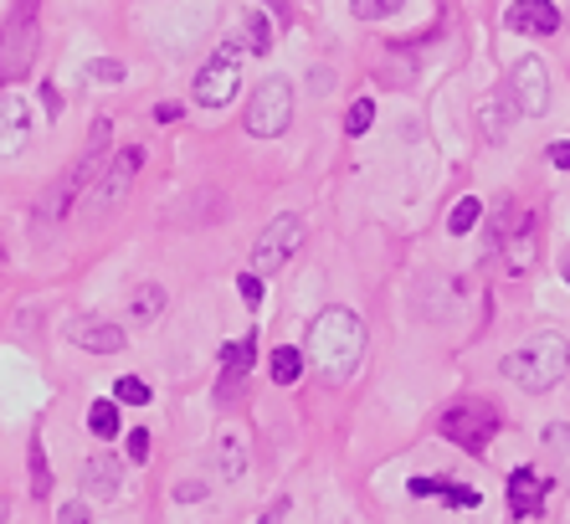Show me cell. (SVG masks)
Segmentation results:
<instances>
[{
    "mask_svg": "<svg viewBox=\"0 0 570 524\" xmlns=\"http://www.w3.org/2000/svg\"><path fill=\"white\" fill-rule=\"evenodd\" d=\"M493 242L504 252L509 273H530L534 252H540V236H534V211L530 206H504L499 222H493Z\"/></svg>",
    "mask_w": 570,
    "mask_h": 524,
    "instance_id": "obj_9",
    "label": "cell"
},
{
    "mask_svg": "<svg viewBox=\"0 0 570 524\" xmlns=\"http://www.w3.org/2000/svg\"><path fill=\"white\" fill-rule=\"evenodd\" d=\"M41 47V0H11L0 21V83H21L37 67Z\"/></svg>",
    "mask_w": 570,
    "mask_h": 524,
    "instance_id": "obj_4",
    "label": "cell"
},
{
    "mask_svg": "<svg viewBox=\"0 0 570 524\" xmlns=\"http://www.w3.org/2000/svg\"><path fill=\"white\" fill-rule=\"evenodd\" d=\"M478 222H483V201H478V196H463L458 206H452V216H448V232H452V236H468Z\"/></svg>",
    "mask_w": 570,
    "mask_h": 524,
    "instance_id": "obj_26",
    "label": "cell"
},
{
    "mask_svg": "<svg viewBox=\"0 0 570 524\" xmlns=\"http://www.w3.org/2000/svg\"><path fill=\"white\" fill-rule=\"evenodd\" d=\"M175 498H180V504H196V498H206V484H175Z\"/></svg>",
    "mask_w": 570,
    "mask_h": 524,
    "instance_id": "obj_37",
    "label": "cell"
},
{
    "mask_svg": "<svg viewBox=\"0 0 570 524\" xmlns=\"http://www.w3.org/2000/svg\"><path fill=\"white\" fill-rule=\"evenodd\" d=\"M509 98L524 118H544L550 114V72H544L540 57H519L514 72H509Z\"/></svg>",
    "mask_w": 570,
    "mask_h": 524,
    "instance_id": "obj_11",
    "label": "cell"
},
{
    "mask_svg": "<svg viewBox=\"0 0 570 524\" xmlns=\"http://www.w3.org/2000/svg\"><path fill=\"white\" fill-rule=\"evenodd\" d=\"M88 433H94L98 443H114V437H119V401H114V396L88 407Z\"/></svg>",
    "mask_w": 570,
    "mask_h": 524,
    "instance_id": "obj_21",
    "label": "cell"
},
{
    "mask_svg": "<svg viewBox=\"0 0 570 524\" xmlns=\"http://www.w3.org/2000/svg\"><path fill=\"white\" fill-rule=\"evenodd\" d=\"M298 248H304V216L283 211V216H273V222L263 226V236L253 242V273L257 278H273Z\"/></svg>",
    "mask_w": 570,
    "mask_h": 524,
    "instance_id": "obj_10",
    "label": "cell"
},
{
    "mask_svg": "<svg viewBox=\"0 0 570 524\" xmlns=\"http://www.w3.org/2000/svg\"><path fill=\"white\" fill-rule=\"evenodd\" d=\"M88 78L94 83H124V62H104V57H98V62H88Z\"/></svg>",
    "mask_w": 570,
    "mask_h": 524,
    "instance_id": "obj_30",
    "label": "cell"
},
{
    "mask_svg": "<svg viewBox=\"0 0 570 524\" xmlns=\"http://www.w3.org/2000/svg\"><path fill=\"white\" fill-rule=\"evenodd\" d=\"M253 355H257L253 334H247V340L222 345V386H216V401H222V407L242 396V380H247V370H253Z\"/></svg>",
    "mask_w": 570,
    "mask_h": 524,
    "instance_id": "obj_14",
    "label": "cell"
},
{
    "mask_svg": "<svg viewBox=\"0 0 570 524\" xmlns=\"http://www.w3.org/2000/svg\"><path fill=\"white\" fill-rule=\"evenodd\" d=\"M242 41H226V47H216V57L206 67L196 72V104L200 108H226L232 98H237V88H242Z\"/></svg>",
    "mask_w": 570,
    "mask_h": 524,
    "instance_id": "obj_6",
    "label": "cell"
},
{
    "mask_svg": "<svg viewBox=\"0 0 570 524\" xmlns=\"http://www.w3.org/2000/svg\"><path fill=\"white\" fill-rule=\"evenodd\" d=\"M544 447H550V458H556V468H560V484L570 488V427L566 421H550V427H544Z\"/></svg>",
    "mask_w": 570,
    "mask_h": 524,
    "instance_id": "obj_22",
    "label": "cell"
},
{
    "mask_svg": "<svg viewBox=\"0 0 570 524\" xmlns=\"http://www.w3.org/2000/svg\"><path fill=\"white\" fill-rule=\"evenodd\" d=\"M114 401H119V407H149V386L139 376H119V386H114Z\"/></svg>",
    "mask_w": 570,
    "mask_h": 524,
    "instance_id": "obj_27",
    "label": "cell"
},
{
    "mask_svg": "<svg viewBox=\"0 0 570 524\" xmlns=\"http://www.w3.org/2000/svg\"><path fill=\"white\" fill-rule=\"evenodd\" d=\"M232 41H242L247 52H267V47H273V21H267V16H247V21H242V37H232Z\"/></svg>",
    "mask_w": 570,
    "mask_h": 524,
    "instance_id": "obj_25",
    "label": "cell"
},
{
    "mask_svg": "<svg viewBox=\"0 0 570 524\" xmlns=\"http://www.w3.org/2000/svg\"><path fill=\"white\" fill-rule=\"evenodd\" d=\"M371 124H375V104H371V98H355V104H350V114H345V134H350V139H360Z\"/></svg>",
    "mask_w": 570,
    "mask_h": 524,
    "instance_id": "obj_28",
    "label": "cell"
},
{
    "mask_svg": "<svg viewBox=\"0 0 570 524\" xmlns=\"http://www.w3.org/2000/svg\"><path fill=\"white\" fill-rule=\"evenodd\" d=\"M283 514H288V498H273V510L257 514V524H283Z\"/></svg>",
    "mask_w": 570,
    "mask_h": 524,
    "instance_id": "obj_36",
    "label": "cell"
},
{
    "mask_svg": "<svg viewBox=\"0 0 570 524\" xmlns=\"http://www.w3.org/2000/svg\"><path fill=\"white\" fill-rule=\"evenodd\" d=\"M129 314L134 319H159L165 314V289H159V283H139V289H134V299H129Z\"/></svg>",
    "mask_w": 570,
    "mask_h": 524,
    "instance_id": "obj_23",
    "label": "cell"
},
{
    "mask_svg": "<svg viewBox=\"0 0 570 524\" xmlns=\"http://www.w3.org/2000/svg\"><path fill=\"white\" fill-rule=\"evenodd\" d=\"M544 494H550V484H544L534 468H514V473H509L504 504H509V514H514V520H540V514H544Z\"/></svg>",
    "mask_w": 570,
    "mask_h": 524,
    "instance_id": "obj_13",
    "label": "cell"
},
{
    "mask_svg": "<svg viewBox=\"0 0 570 524\" xmlns=\"http://www.w3.org/2000/svg\"><path fill=\"white\" fill-rule=\"evenodd\" d=\"M31 145V104L16 88L0 93V159H16Z\"/></svg>",
    "mask_w": 570,
    "mask_h": 524,
    "instance_id": "obj_12",
    "label": "cell"
},
{
    "mask_svg": "<svg viewBox=\"0 0 570 524\" xmlns=\"http://www.w3.org/2000/svg\"><path fill=\"white\" fill-rule=\"evenodd\" d=\"M544 159H550L556 171H570V139H556V145L544 149Z\"/></svg>",
    "mask_w": 570,
    "mask_h": 524,
    "instance_id": "obj_33",
    "label": "cell"
},
{
    "mask_svg": "<svg viewBox=\"0 0 570 524\" xmlns=\"http://www.w3.org/2000/svg\"><path fill=\"white\" fill-rule=\"evenodd\" d=\"M139 171H145V145H124L119 155L104 165L94 191H88V216H108L114 206H124V196H129V185Z\"/></svg>",
    "mask_w": 570,
    "mask_h": 524,
    "instance_id": "obj_8",
    "label": "cell"
},
{
    "mask_svg": "<svg viewBox=\"0 0 570 524\" xmlns=\"http://www.w3.org/2000/svg\"><path fill=\"white\" fill-rule=\"evenodd\" d=\"M27 468H31V498L52 494V468H47V447H41V437L27 447Z\"/></svg>",
    "mask_w": 570,
    "mask_h": 524,
    "instance_id": "obj_24",
    "label": "cell"
},
{
    "mask_svg": "<svg viewBox=\"0 0 570 524\" xmlns=\"http://www.w3.org/2000/svg\"><path fill=\"white\" fill-rule=\"evenodd\" d=\"M406 488H412V498H442L452 510H478L483 504V494L473 484H452V478H432V473H416Z\"/></svg>",
    "mask_w": 570,
    "mask_h": 524,
    "instance_id": "obj_18",
    "label": "cell"
},
{
    "mask_svg": "<svg viewBox=\"0 0 570 524\" xmlns=\"http://www.w3.org/2000/svg\"><path fill=\"white\" fill-rule=\"evenodd\" d=\"M483 129H489V139H504V118H499V104H483Z\"/></svg>",
    "mask_w": 570,
    "mask_h": 524,
    "instance_id": "obj_34",
    "label": "cell"
},
{
    "mask_svg": "<svg viewBox=\"0 0 570 524\" xmlns=\"http://www.w3.org/2000/svg\"><path fill=\"white\" fill-rule=\"evenodd\" d=\"M267 376L278 380V386H293V380L304 376V350H293V345H278V350L267 355Z\"/></svg>",
    "mask_w": 570,
    "mask_h": 524,
    "instance_id": "obj_20",
    "label": "cell"
},
{
    "mask_svg": "<svg viewBox=\"0 0 570 524\" xmlns=\"http://www.w3.org/2000/svg\"><path fill=\"white\" fill-rule=\"evenodd\" d=\"M41 104L52 108V114H57V108H62V98H57V88H52V83H41Z\"/></svg>",
    "mask_w": 570,
    "mask_h": 524,
    "instance_id": "obj_39",
    "label": "cell"
},
{
    "mask_svg": "<svg viewBox=\"0 0 570 524\" xmlns=\"http://www.w3.org/2000/svg\"><path fill=\"white\" fill-rule=\"evenodd\" d=\"M406 0H350V11L360 16V21H381V16H396Z\"/></svg>",
    "mask_w": 570,
    "mask_h": 524,
    "instance_id": "obj_29",
    "label": "cell"
},
{
    "mask_svg": "<svg viewBox=\"0 0 570 524\" xmlns=\"http://www.w3.org/2000/svg\"><path fill=\"white\" fill-rule=\"evenodd\" d=\"M247 134L253 139H278L283 129L293 124V88H288V78H267V83H257V93L247 98Z\"/></svg>",
    "mask_w": 570,
    "mask_h": 524,
    "instance_id": "obj_7",
    "label": "cell"
},
{
    "mask_svg": "<svg viewBox=\"0 0 570 524\" xmlns=\"http://www.w3.org/2000/svg\"><path fill=\"white\" fill-rule=\"evenodd\" d=\"M108 145H114V124H108V118H94L88 145H82V155L72 159V171H67L62 181L47 185V196H41V206H37V226H41V232H52L67 211L78 206L82 191H94V181L104 175L108 159H114V155H108Z\"/></svg>",
    "mask_w": 570,
    "mask_h": 524,
    "instance_id": "obj_2",
    "label": "cell"
},
{
    "mask_svg": "<svg viewBox=\"0 0 570 524\" xmlns=\"http://www.w3.org/2000/svg\"><path fill=\"white\" fill-rule=\"evenodd\" d=\"M67 340L78 345V350H88V355H119L124 350V329L108 324V319L82 314V319H72V324H67Z\"/></svg>",
    "mask_w": 570,
    "mask_h": 524,
    "instance_id": "obj_16",
    "label": "cell"
},
{
    "mask_svg": "<svg viewBox=\"0 0 570 524\" xmlns=\"http://www.w3.org/2000/svg\"><path fill=\"white\" fill-rule=\"evenodd\" d=\"M57 524H88V504H62Z\"/></svg>",
    "mask_w": 570,
    "mask_h": 524,
    "instance_id": "obj_35",
    "label": "cell"
},
{
    "mask_svg": "<svg viewBox=\"0 0 570 524\" xmlns=\"http://www.w3.org/2000/svg\"><path fill=\"white\" fill-rule=\"evenodd\" d=\"M124 488V463L114 458V453H94V458L82 463V494L88 498H119Z\"/></svg>",
    "mask_w": 570,
    "mask_h": 524,
    "instance_id": "obj_17",
    "label": "cell"
},
{
    "mask_svg": "<svg viewBox=\"0 0 570 524\" xmlns=\"http://www.w3.org/2000/svg\"><path fill=\"white\" fill-rule=\"evenodd\" d=\"M499 370L514 380L519 391L544 396V391H556L560 380H566V370H570V345H566V334L544 329V334H530V340L519 345V350H509Z\"/></svg>",
    "mask_w": 570,
    "mask_h": 524,
    "instance_id": "obj_3",
    "label": "cell"
},
{
    "mask_svg": "<svg viewBox=\"0 0 570 524\" xmlns=\"http://www.w3.org/2000/svg\"><path fill=\"white\" fill-rule=\"evenodd\" d=\"M504 21H509V31H519V37H556L560 31L556 0H514Z\"/></svg>",
    "mask_w": 570,
    "mask_h": 524,
    "instance_id": "obj_15",
    "label": "cell"
},
{
    "mask_svg": "<svg viewBox=\"0 0 570 524\" xmlns=\"http://www.w3.org/2000/svg\"><path fill=\"white\" fill-rule=\"evenodd\" d=\"M155 118H159V124H175V118H180V104H159Z\"/></svg>",
    "mask_w": 570,
    "mask_h": 524,
    "instance_id": "obj_38",
    "label": "cell"
},
{
    "mask_svg": "<svg viewBox=\"0 0 570 524\" xmlns=\"http://www.w3.org/2000/svg\"><path fill=\"white\" fill-rule=\"evenodd\" d=\"M360 360H365V324H360L355 309L330 303L314 319V329H308V366L330 380V386H345L360 370Z\"/></svg>",
    "mask_w": 570,
    "mask_h": 524,
    "instance_id": "obj_1",
    "label": "cell"
},
{
    "mask_svg": "<svg viewBox=\"0 0 570 524\" xmlns=\"http://www.w3.org/2000/svg\"><path fill=\"white\" fill-rule=\"evenodd\" d=\"M149 443H155V437H149L145 427H139V433H129V458L134 463H149Z\"/></svg>",
    "mask_w": 570,
    "mask_h": 524,
    "instance_id": "obj_32",
    "label": "cell"
},
{
    "mask_svg": "<svg viewBox=\"0 0 570 524\" xmlns=\"http://www.w3.org/2000/svg\"><path fill=\"white\" fill-rule=\"evenodd\" d=\"M438 433L448 437V443H458L463 453H483V447L493 443V433H499V407L483 401V396L452 401V407L438 417Z\"/></svg>",
    "mask_w": 570,
    "mask_h": 524,
    "instance_id": "obj_5",
    "label": "cell"
},
{
    "mask_svg": "<svg viewBox=\"0 0 570 524\" xmlns=\"http://www.w3.org/2000/svg\"><path fill=\"white\" fill-rule=\"evenodd\" d=\"M237 289H242V303H247V309H257V303H263V278H257V273H242Z\"/></svg>",
    "mask_w": 570,
    "mask_h": 524,
    "instance_id": "obj_31",
    "label": "cell"
},
{
    "mask_svg": "<svg viewBox=\"0 0 570 524\" xmlns=\"http://www.w3.org/2000/svg\"><path fill=\"white\" fill-rule=\"evenodd\" d=\"M560 273H566V283H570V252H566V262H560Z\"/></svg>",
    "mask_w": 570,
    "mask_h": 524,
    "instance_id": "obj_41",
    "label": "cell"
},
{
    "mask_svg": "<svg viewBox=\"0 0 570 524\" xmlns=\"http://www.w3.org/2000/svg\"><path fill=\"white\" fill-rule=\"evenodd\" d=\"M267 11L278 16V21H288V0H267Z\"/></svg>",
    "mask_w": 570,
    "mask_h": 524,
    "instance_id": "obj_40",
    "label": "cell"
},
{
    "mask_svg": "<svg viewBox=\"0 0 570 524\" xmlns=\"http://www.w3.org/2000/svg\"><path fill=\"white\" fill-rule=\"evenodd\" d=\"M216 468H222L226 484H242V478H247V437L222 433V443H216Z\"/></svg>",
    "mask_w": 570,
    "mask_h": 524,
    "instance_id": "obj_19",
    "label": "cell"
}]
</instances>
